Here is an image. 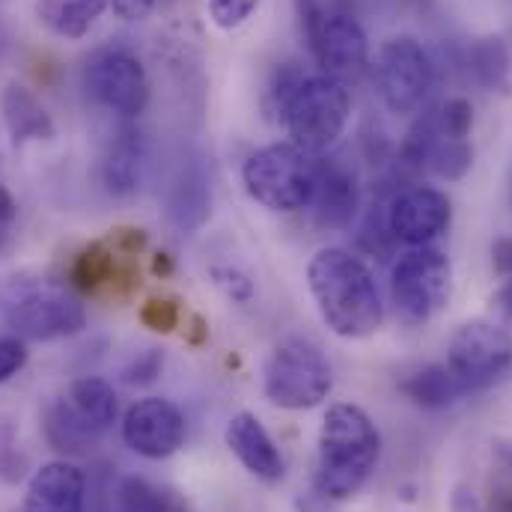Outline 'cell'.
<instances>
[{"label": "cell", "instance_id": "39", "mask_svg": "<svg viewBox=\"0 0 512 512\" xmlns=\"http://www.w3.org/2000/svg\"><path fill=\"white\" fill-rule=\"evenodd\" d=\"M492 512H512V480L507 486H498L495 489V495H492Z\"/></svg>", "mask_w": 512, "mask_h": 512}, {"label": "cell", "instance_id": "18", "mask_svg": "<svg viewBox=\"0 0 512 512\" xmlns=\"http://www.w3.org/2000/svg\"><path fill=\"white\" fill-rule=\"evenodd\" d=\"M0 114L12 143H30V140H51L54 120L45 111V105L21 84H6L0 93Z\"/></svg>", "mask_w": 512, "mask_h": 512}, {"label": "cell", "instance_id": "16", "mask_svg": "<svg viewBox=\"0 0 512 512\" xmlns=\"http://www.w3.org/2000/svg\"><path fill=\"white\" fill-rule=\"evenodd\" d=\"M87 477L78 465L60 459L42 465L24 495V512H84Z\"/></svg>", "mask_w": 512, "mask_h": 512}, {"label": "cell", "instance_id": "6", "mask_svg": "<svg viewBox=\"0 0 512 512\" xmlns=\"http://www.w3.org/2000/svg\"><path fill=\"white\" fill-rule=\"evenodd\" d=\"M453 295V262L435 245L408 248L390 268V304L405 328L432 322Z\"/></svg>", "mask_w": 512, "mask_h": 512}, {"label": "cell", "instance_id": "17", "mask_svg": "<svg viewBox=\"0 0 512 512\" xmlns=\"http://www.w3.org/2000/svg\"><path fill=\"white\" fill-rule=\"evenodd\" d=\"M149 167V143L137 128H123L102 161V182L108 188V194L114 197H131L134 191H140L143 176Z\"/></svg>", "mask_w": 512, "mask_h": 512}, {"label": "cell", "instance_id": "21", "mask_svg": "<svg viewBox=\"0 0 512 512\" xmlns=\"http://www.w3.org/2000/svg\"><path fill=\"white\" fill-rule=\"evenodd\" d=\"M399 393L405 399H411L417 408H426V411H438V408H450L456 405L465 393V387L459 384V379L450 373L447 364H429L423 370H414L408 373L402 382H399Z\"/></svg>", "mask_w": 512, "mask_h": 512}, {"label": "cell", "instance_id": "10", "mask_svg": "<svg viewBox=\"0 0 512 512\" xmlns=\"http://www.w3.org/2000/svg\"><path fill=\"white\" fill-rule=\"evenodd\" d=\"M6 325L12 337H21L24 343H51L81 334L87 325V310L66 292L33 286L9 301Z\"/></svg>", "mask_w": 512, "mask_h": 512}, {"label": "cell", "instance_id": "3", "mask_svg": "<svg viewBox=\"0 0 512 512\" xmlns=\"http://www.w3.org/2000/svg\"><path fill=\"white\" fill-rule=\"evenodd\" d=\"M316 161L295 143H268L248 155L242 164V182L248 197L268 212L292 215L310 209L316 191Z\"/></svg>", "mask_w": 512, "mask_h": 512}, {"label": "cell", "instance_id": "36", "mask_svg": "<svg viewBox=\"0 0 512 512\" xmlns=\"http://www.w3.org/2000/svg\"><path fill=\"white\" fill-rule=\"evenodd\" d=\"M114 242L126 256H137L146 248V233L143 230H117Z\"/></svg>", "mask_w": 512, "mask_h": 512}, {"label": "cell", "instance_id": "11", "mask_svg": "<svg viewBox=\"0 0 512 512\" xmlns=\"http://www.w3.org/2000/svg\"><path fill=\"white\" fill-rule=\"evenodd\" d=\"M84 87L90 99L111 114L134 120L146 111L149 105V78L143 63L128 54V51H105L99 54L87 72H84Z\"/></svg>", "mask_w": 512, "mask_h": 512}, {"label": "cell", "instance_id": "15", "mask_svg": "<svg viewBox=\"0 0 512 512\" xmlns=\"http://www.w3.org/2000/svg\"><path fill=\"white\" fill-rule=\"evenodd\" d=\"M224 441L230 447V453L245 465L248 474H254L262 483H277L286 474V462L283 453L277 450L274 438L268 435V429L262 426V420L251 411H239L227 420L224 429Z\"/></svg>", "mask_w": 512, "mask_h": 512}, {"label": "cell", "instance_id": "23", "mask_svg": "<svg viewBox=\"0 0 512 512\" xmlns=\"http://www.w3.org/2000/svg\"><path fill=\"white\" fill-rule=\"evenodd\" d=\"M120 512H194L182 492L146 477H126L117 489Z\"/></svg>", "mask_w": 512, "mask_h": 512}, {"label": "cell", "instance_id": "13", "mask_svg": "<svg viewBox=\"0 0 512 512\" xmlns=\"http://www.w3.org/2000/svg\"><path fill=\"white\" fill-rule=\"evenodd\" d=\"M123 441L131 453L161 462L185 444V417L164 396L137 399L123 417Z\"/></svg>", "mask_w": 512, "mask_h": 512}, {"label": "cell", "instance_id": "35", "mask_svg": "<svg viewBox=\"0 0 512 512\" xmlns=\"http://www.w3.org/2000/svg\"><path fill=\"white\" fill-rule=\"evenodd\" d=\"M492 265L495 271L507 280L512 277V236H501L495 245H492Z\"/></svg>", "mask_w": 512, "mask_h": 512}, {"label": "cell", "instance_id": "42", "mask_svg": "<svg viewBox=\"0 0 512 512\" xmlns=\"http://www.w3.org/2000/svg\"><path fill=\"white\" fill-rule=\"evenodd\" d=\"M0 248H3V233H0Z\"/></svg>", "mask_w": 512, "mask_h": 512}, {"label": "cell", "instance_id": "12", "mask_svg": "<svg viewBox=\"0 0 512 512\" xmlns=\"http://www.w3.org/2000/svg\"><path fill=\"white\" fill-rule=\"evenodd\" d=\"M450 197L432 185H405L396 188L384 206V224L393 242L408 248L432 245L450 227Z\"/></svg>", "mask_w": 512, "mask_h": 512}, {"label": "cell", "instance_id": "38", "mask_svg": "<svg viewBox=\"0 0 512 512\" xmlns=\"http://www.w3.org/2000/svg\"><path fill=\"white\" fill-rule=\"evenodd\" d=\"M15 215H18V203H15V197L9 194V188L0 185V227H3V224H12Z\"/></svg>", "mask_w": 512, "mask_h": 512}, {"label": "cell", "instance_id": "19", "mask_svg": "<svg viewBox=\"0 0 512 512\" xmlns=\"http://www.w3.org/2000/svg\"><path fill=\"white\" fill-rule=\"evenodd\" d=\"M63 402L99 435H105L117 423V414H120V402H117L114 384L99 379V376L78 379L66 390Z\"/></svg>", "mask_w": 512, "mask_h": 512}, {"label": "cell", "instance_id": "41", "mask_svg": "<svg viewBox=\"0 0 512 512\" xmlns=\"http://www.w3.org/2000/svg\"><path fill=\"white\" fill-rule=\"evenodd\" d=\"M3 45H6V39H3V33H0V51H3Z\"/></svg>", "mask_w": 512, "mask_h": 512}, {"label": "cell", "instance_id": "4", "mask_svg": "<svg viewBox=\"0 0 512 512\" xmlns=\"http://www.w3.org/2000/svg\"><path fill=\"white\" fill-rule=\"evenodd\" d=\"M349 117H352L349 84L316 72L298 81L295 93L283 108L280 126L286 128L289 143H295L307 155H325L343 137Z\"/></svg>", "mask_w": 512, "mask_h": 512}, {"label": "cell", "instance_id": "9", "mask_svg": "<svg viewBox=\"0 0 512 512\" xmlns=\"http://www.w3.org/2000/svg\"><path fill=\"white\" fill-rule=\"evenodd\" d=\"M447 367L465 387V393L489 390L510 373V331L492 319H471L459 325L447 343Z\"/></svg>", "mask_w": 512, "mask_h": 512}, {"label": "cell", "instance_id": "32", "mask_svg": "<svg viewBox=\"0 0 512 512\" xmlns=\"http://www.w3.org/2000/svg\"><path fill=\"white\" fill-rule=\"evenodd\" d=\"M140 322L155 334H170L179 325V304L173 298H152L140 307Z\"/></svg>", "mask_w": 512, "mask_h": 512}, {"label": "cell", "instance_id": "27", "mask_svg": "<svg viewBox=\"0 0 512 512\" xmlns=\"http://www.w3.org/2000/svg\"><path fill=\"white\" fill-rule=\"evenodd\" d=\"M474 164V149L468 140H453V137H444L438 131V140L429 152V161H426V170H432L438 179H447V182H459L468 176Z\"/></svg>", "mask_w": 512, "mask_h": 512}, {"label": "cell", "instance_id": "34", "mask_svg": "<svg viewBox=\"0 0 512 512\" xmlns=\"http://www.w3.org/2000/svg\"><path fill=\"white\" fill-rule=\"evenodd\" d=\"M108 6L123 21H143L161 6V0H108Z\"/></svg>", "mask_w": 512, "mask_h": 512}, {"label": "cell", "instance_id": "26", "mask_svg": "<svg viewBox=\"0 0 512 512\" xmlns=\"http://www.w3.org/2000/svg\"><path fill=\"white\" fill-rule=\"evenodd\" d=\"M209 215V191H206V182L200 176H191L185 173L176 188H173V197H170V218L179 224V227H200Z\"/></svg>", "mask_w": 512, "mask_h": 512}, {"label": "cell", "instance_id": "7", "mask_svg": "<svg viewBox=\"0 0 512 512\" xmlns=\"http://www.w3.org/2000/svg\"><path fill=\"white\" fill-rule=\"evenodd\" d=\"M334 370L325 352L307 337L280 340L262 370L265 399L283 411H307L328 399Z\"/></svg>", "mask_w": 512, "mask_h": 512}, {"label": "cell", "instance_id": "28", "mask_svg": "<svg viewBox=\"0 0 512 512\" xmlns=\"http://www.w3.org/2000/svg\"><path fill=\"white\" fill-rule=\"evenodd\" d=\"M209 277L212 283L218 286V292L230 301V304H239V307H248L256 298V280L239 265H230V262H218L209 268Z\"/></svg>", "mask_w": 512, "mask_h": 512}, {"label": "cell", "instance_id": "22", "mask_svg": "<svg viewBox=\"0 0 512 512\" xmlns=\"http://www.w3.org/2000/svg\"><path fill=\"white\" fill-rule=\"evenodd\" d=\"M72 286L81 292H99L105 286H120L126 280V286H134V271L131 268H120L114 251H108L105 245H90L72 262Z\"/></svg>", "mask_w": 512, "mask_h": 512}, {"label": "cell", "instance_id": "37", "mask_svg": "<svg viewBox=\"0 0 512 512\" xmlns=\"http://www.w3.org/2000/svg\"><path fill=\"white\" fill-rule=\"evenodd\" d=\"M492 307H495L501 316L512 319V277H507V280L492 292Z\"/></svg>", "mask_w": 512, "mask_h": 512}, {"label": "cell", "instance_id": "1", "mask_svg": "<svg viewBox=\"0 0 512 512\" xmlns=\"http://www.w3.org/2000/svg\"><path fill=\"white\" fill-rule=\"evenodd\" d=\"M307 289L319 319L340 340H367L384 322L379 283L370 265L346 248H322L307 262Z\"/></svg>", "mask_w": 512, "mask_h": 512}, {"label": "cell", "instance_id": "29", "mask_svg": "<svg viewBox=\"0 0 512 512\" xmlns=\"http://www.w3.org/2000/svg\"><path fill=\"white\" fill-rule=\"evenodd\" d=\"M435 123L438 131L444 137H453V140H468L471 128H474V108L468 99L456 96V99H447L438 111H435Z\"/></svg>", "mask_w": 512, "mask_h": 512}, {"label": "cell", "instance_id": "25", "mask_svg": "<svg viewBox=\"0 0 512 512\" xmlns=\"http://www.w3.org/2000/svg\"><path fill=\"white\" fill-rule=\"evenodd\" d=\"M465 69L483 90H498L510 75V48L498 36L477 39L465 51Z\"/></svg>", "mask_w": 512, "mask_h": 512}, {"label": "cell", "instance_id": "8", "mask_svg": "<svg viewBox=\"0 0 512 512\" xmlns=\"http://www.w3.org/2000/svg\"><path fill=\"white\" fill-rule=\"evenodd\" d=\"M373 81L384 108L396 117H408L426 105L435 87V63L414 36H393L379 48Z\"/></svg>", "mask_w": 512, "mask_h": 512}, {"label": "cell", "instance_id": "40", "mask_svg": "<svg viewBox=\"0 0 512 512\" xmlns=\"http://www.w3.org/2000/svg\"><path fill=\"white\" fill-rule=\"evenodd\" d=\"M173 268H176V262H173V256L170 254L152 256V274H155V277H170Z\"/></svg>", "mask_w": 512, "mask_h": 512}, {"label": "cell", "instance_id": "2", "mask_svg": "<svg viewBox=\"0 0 512 512\" xmlns=\"http://www.w3.org/2000/svg\"><path fill=\"white\" fill-rule=\"evenodd\" d=\"M382 456V435L373 417L352 402H334L319 429L316 492L328 501L355 498L373 477Z\"/></svg>", "mask_w": 512, "mask_h": 512}, {"label": "cell", "instance_id": "30", "mask_svg": "<svg viewBox=\"0 0 512 512\" xmlns=\"http://www.w3.org/2000/svg\"><path fill=\"white\" fill-rule=\"evenodd\" d=\"M262 0H209V18L221 30H239L251 21Z\"/></svg>", "mask_w": 512, "mask_h": 512}, {"label": "cell", "instance_id": "20", "mask_svg": "<svg viewBox=\"0 0 512 512\" xmlns=\"http://www.w3.org/2000/svg\"><path fill=\"white\" fill-rule=\"evenodd\" d=\"M105 9L108 0H36L39 24L60 39H84Z\"/></svg>", "mask_w": 512, "mask_h": 512}, {"label": "cell", "instance_id": "31", "mask_svg": "<svg viewBox=\"0 0 512 512\" xmlns=\"http://www.w3.org/2000/svg\"><path fill=\"white\" fill-rule=\"evenodd\" d=\"M164 370V352L161 349H146L140 355H134L123 367V382L131 387H146L152 384Z\"/></svg>", "mask_w": 512, "mask_h": 512}, {"label": "cell", "instance_id": "5", "mask_svg": "<svg viewBox=\"0 0 512 512\" xmlns=\"http://www.w3.org/2000/svg\"><path fill=\"white\" fill-rule=\"evenodd\" d=\"M295 12L322 75L349 84L367 72L370 39L364 24L352 12L328 9L322 0H295Z\"/></svg>", "mask_w": 512, "mask_h": 512}, {"label": "cell", "instance_id": "33", "mask_svg": "<svg viewBox=\"0 0 512 512\" xmlns=\"http://www.w3.org/2000/svg\"><path fill=\"white\" fill-rule=\"evenodd\" d=\"M27 364V343L21 337H0V384L18 376Z\"/></svg>", "mask_w": 512, "mask_h": 512}, {"label": "cell", "instance_id": "24", "mask_svg": "<svg viewBox=\"0 0 512 512\" xmlns=\"http://www.w3.org/2000/svg\"><path fill=\"white\" fill-rule=\"evenodd\" d=\"M45 438L54 450L78 456V453H90L99 444V432H93L66 402L63 396L48 408L45 414Z\"/></svg>", "mask_w": 512, "mask_h": 512}, {"label": "cell", "instance_id": "14", "mask_svg": "<svg viewBox=\"0 0 512 512\" xmlns=\"http://www.w3.org/2000/svg\"><path fill=\"white\" fill-rule=\"evenodd\" d=\"M313 218L322 230H346L361 212V179L343 155H319Z\"/></svg>", "mask_w": 512, "mask_h": 512}]
</instances>
